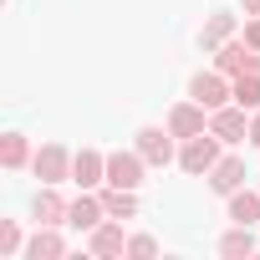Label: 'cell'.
<instances>
[{
  "instance_id": "30bf717a",
  "label": "cell",
  "mask_w": 260,
  "mask_h": 260,
  "mask_svg": "<svg viewBox=\"0 0 260 260\" xmlns=\"http://www.w3.org/2000/svg\"><path fill=\"white\" fill-rule=\"evenodd\" d=\"M72 184L77 189H102L107 184V153H97V148L72 153Z\"/></svg>"
},
{
  "instance_id": "6da1fadb",
  "label": "cell",
  "mask_w": 260,
  "mask_h": 260,
  "mask_svg": "<svg viewBox=\"0 0 260 260\" xmlns=\"http://www.w3.org/2000/svg\"><path fill=\"white\" fill-rule=\"evenodd\" d=\"M219 158H224V153H219V138H214V133L184 138V148H179V169L194 174V179H209V169H214Z\"/></svg>"
},
{
  "instance_id": "5b68a950",
  "label": "cell",
  "mask_w": 260,
  "mask_h": 260,
  "mask_svg": "<svg viewBox=\"0 0 260 260\" xmlns=\"http://www.w3.org/2000/svg\"><path fill=\"white\" fill-rule=\"evenodd\" d=\"M214 67H219L224 77H250V72H260V51H255L245 36H235V41H224V46L214 51Z\"/></svg>"
},
{
  "instance_id": "8fae6325",
  "label": "cell",
  "mask_w": 260,
  "mask_h": 260,
  "mask_svg": "<svg viewBox=\"0 0 260 260\" xmlns=\"http://www.w3.org/2000/svg\"><path fill=\"white\" fill-rule=\"evenodd\" d=\"M102 219H107V209H102V194H92V189H82V194L72 199V209H67V224H72V230H82V235H87V230H97Z\"/></svg>"
},
{
  "instance_id": "d4e9b609",
  "label": "cell",
  "mask_w": 260,
  "mask_h": 260,
  "mask_svg": "<svg viewBox=\"0 0 260 260\" xmlns=\"http://www.w3.org/2000/svg\"><path fill=\"white\" fill-rule=\"evenodd\" d=\"M245 16H260V0H245Z\"/></svg>"
},
{
  "instance_id": "7c38bea8",
  "label": "cell",
  "mask_w": 260,
  "mask_h": 260,
  "mask_svg": "<svg viewBox=\"0 0 260 260\" xmlns=\"http://www.w3.org/2000/svg\"><path fill=\"white\" fill-rule=\"evenodd\" d=\"M240 36V16H230V11H214L204 26H199V46L204 51H219L224 41H235Z\"/></svg>"
},
{
  "instance_id": "ba28073f",
  "label": "cell",
  "mask_w": 260,
  "mask_h": 260,
  "mask_svg": "<svg viewBox=\"0 0 260 260\" xmlns=\"http://www.w3.org/2000/svg\"><path fill=\"white\" fill-rule=\"evenodd\" d=\"M143 169H148V158H143L138 148L107 153V184H117V189H138V184H143Z\"/></svg>"
},
{
  "instance_id": "3957f363",
  "label": "cell",
  "mask_w": 260,
  "mask_h": 260,
  "mask_svg": "<svg viewBox=\"0 0 260 260\" xmlns=\"http://www.w3.org/2000/svg\"><path fill=\"white\" fill-rule=\"evenodd\" d=\"M189 97L204 102V107L214 112V107L235 102V77H224L219 67H214V72H194V77H189Z\"/></svg>"
},
{
  "instance_id": "484cf974",
  "label": "cell",
  "mask_w": 260,
  "mask_h": 260,
  "mask_svg": "<svg viewBox=\"0 0 260 260\" xmlns=\"http://www.w3.org/2000/svg\"><path fill=\"white\" fill-rule=\"evenodd\" d=\"M255 189H260V179H255Z\"/></svg>"
},
{
  "instance_id": "2e32d148",
  "label": "cell",
  "mask_w": 260,
  "mask_h": 260,
  "mask_svg": "<svg viewBox=\"0 0 260 260\" xmlns=\"http://www.w3.org/2000/svg\"><path fill=\"white\" fill-rule=\"evenodd\" d=\"M219 255H224V260L255 255V224H230V230L219 235Z\"/></svg>"
},
{
  "instance_id": "ac0fdd59",
  "label": "cell",
  "mask_w": 260,
  "mask_h": 260,
  "mask_svg": "<svg viewBox=\"0 0 260 260\" xmlns=\"http://www.w3.org/2000/svg\"><path fill=\"white\" fill-rule=\"evenodd\" d=\"M102 209H107L112 219H133V214H138V189H117V184H107V189H102Z\"/></svg>"
},
{
  "instance_id": "603a6c76",
  "label": "cell",
  "mask_w": 260,
  "mask_h": 260,
  "mask_svg": "<svg viewBox=\"0 0 260 260\" xmlns=\"http://www.w3.org/2000/svg\"><path fill=\"white\" fill-rule=\"evenodd\" d=\"M245 41L260 51V16H250V21H245Z\"/></svg>"
},
{
  "instance_id": "44dd1931",
  "label": "cell",
  "mask_w": 260,
  "mask_h": 260,
  "mask_svg": "<svg viewBox=\"0 0 260 260\" xmlns=\"http://www.w3.org/2000/svg\"><path fill=\"white\" fill-rule=\"evenodd\" d=\"M235 102H240L245 112H255V107H260V72H250V77H235Z\"/></svg>"
},
{
  "instance_id": "8992f818",
  "label": "cell",
  "mask_w": 260,
  "mask_h": 260,
  "mask_svg": "<svg viewBox=\"0 0 260 260\" xmlns=\"http://www.w3.org/2000/svg\"><path fill=\"white\" fill-rule=\"evenodd\" d=\"M133 148L148 158V169H169L179 153H174V133H169V127H138V138H133Z\"/></svg>"
},
{
  "instance_id": "e0dca14e",
  "label": "cell",
  "mask_w": 260,
  "mask_h": 260,
  "mask_svg": "<svg viewBox=\"0 0 260 260\" xmlns=\"http://www.w3.org/2000/svg\"><path fill=\"white\" fill-rule=\"evenodd\" d=\"M230 224H260V189H235L230 194Z\"/></svg>"
},
{
  "instance_id": "7402d4cb",
  "label": "cell",
  "mask_w": 260,
  "mask_h": 260,
  "mask_svg": "<svg viewBox=\"0 0 260 260\" xmlns=\"http://www.w3.org/2000/svg\"><path fill=\"white\" fill-rule=\"evenodd\" d=\"M148 255H158L153 235H127V260H148Z\"/></svg>"
},
{
  "instance_id": "cb8c5ba5",
  "label": "cell",
  "mask_w": 260,
  "mask_h": 260,
  "mask_svg": "<svg viewBox=\"0 0 260 260\" xmlns=\"http://www.w3.org/2000/svg\"><path fill=\"white\" fill-rule=\"evenodd\" d=\"M250 143H260V107L250 112Z\"/></svg>"
},
{
  "instance_id": "ffe728a7",
  "label": "cell",
  "mask_w": 260,
  "mask_h": 260,
  "mask_svg": "<svg viewBox=\"0 0 260 260\" xmlns=\"http://www.w3.org/2000/svg\"><path fill=\"white\" fill-rule=\"evenodd\" d=\"M16 255H26V235L16 219H0V260H16Z\"/></svg>"
},
{
  "instance_id": "7a4b0ae2",
  "label": "cell",
  "mask_w": 260,
  "mask_h": 260,
  "mask_svg": "<svg viewBox=\"0 0 260 260\" xmlns=\"http://www.w3.org/2000/svg\"><path fill=\"white\" fill-rule=\"evenodd\" d=\"M164 127H169L179 143H184V138H199V133H209V107H204V102H194V97H184V102H174V107H169Z\"/></svg>"
},
{
  "instance_id": "9a60e30c",
  "label": "cell",
  "mask_w": 260,
  "mask_h": 260,
  "mask_svg": "<svg viewBox=\"0 0 260 260\" xmlns=\"http://www.w3.org/2000/svg\"><path fill=\"white\" fill-rule=\"evenodd\" d=\"M240 184H245V158H240V153H224V158H219V164L209 169V189L230 199V194H235Z\"/></svg>"
},
{
  "instance_id": "277c9868",
  "label": "cell",
  "mask_w": 260,
  "mask_h": 260,
  "mask_svg": "<svg viewBox=\"0 0 260 260\" xmlns=\"http://www.w3.org/2000/svg\"><path fill=\"white\" fill-rule=\"evenodd\" d=\"M209 133H214L219 143H250V112H245L240 102L214 107V112H209Z\"/></svg>"
},
{
  "instance_id": "5bb4252c",
  "label": "cell",
  "mask_w": 260,
  "mask_h": 260,
  "mask_svg": "<svg viewBox=\"0 0 260 260\" xmlns=\"http://www.w3.org/2000/svg\"><path fill=\"white\" fill-rule=\"evenodd\" d=\"M61 255H67L61 224H36V235L26 240V260H61Z\"/></svg>"
},
{
  "instance_id": "4fadbf2b",
  "label": "cell",
  "mask_w": 260,
  "mask_h": 260,
  "mask_svg": "<svg viewBox=\"0 0 260 260\" xmlns=\"http://www.w3.org/2000/svg\"><path fill=\"white\" fill-rule=\"evenodd\" d=\"M67 209H72V204L56 194V184H41L36 199H31V219H36V224H67Z\"/></svg>"
},
{
  "instance_id": "d6986e66",
  "label": "cell",
  "mask_w": 260,
  "mask_h": 260,
  "mask_svg": "<svg viewBox=\"0 0 260 260\" xmlns=\"http://www.w3.org/2000/svg\"><path fill=\"white\" fill-rule=\"evenodd\" d=\"M31 158H36V153H31V138H26V133H6V138H0V164H6L11 174L26 169Z\"/></svg>"
},
{
  "instance_id": "52a82bcc",
  "label": "cell",
  "mask_w": 260,
  "mask_h": 260,
  "mask_svg": "<svg viewBox=\"0 0 260 260\" xmlns=\"http://www.w3.org/2000/svg\"><path fill=\"white\" fill-rule=\"evenodd\" d=\"M31 174H36L41 184H67V179H72V153H67L61 143H41L36 158H31Z\"/></svg>"
},
{
  "instance_id": "9c48e42d",
  "label": "cell",
  "mask_w": 260,
  "mask_h": 260,
  "mask_svg": "<svg viewBox=\"0 0 260 260\" xmlns=\"http://www.w3.org/2000/svg\"><path fill=\"white\" fill-rule=\"evenodd\" d=\"M87 250L97 260H112V255H127V235H122V219H102L97 230H87Z\"/></svg>"
}]
</instances>
